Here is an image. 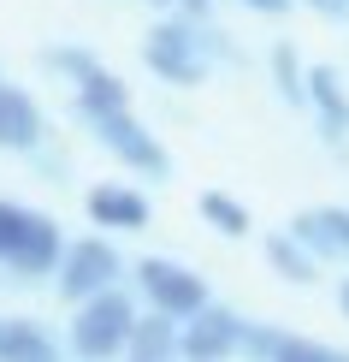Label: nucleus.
Segmentation results:
<instances>
[{
	"mask_svg": "<svg viewBox=\"0 0 349 362\" xmlns=\"http://www.w3.org/2000/svg\"><path fill=\"white\" fill-rule=\"evenodd\" d=\"M59 255H66V238H59L54 214L0 196V267L12 279H42L59 267Z\"/></svg>",
	"mask_w": 349,
	"mask_h": 362,
	"instance_id": "1",
	"label": "nucleus"
},
{
	"mask_svg": "<svg viewBox=\"0 0 349 362\" xmlns=\"http://www.w3.org/2000/svg\"><path fill=\"white\" fill-rule=\"evenodd\" d=\"M130 333H136V309H130V297L113 285V291L78 303L66 344H71L78 362H118V356H130Z\"/></svg>",
	"mask_w": 349,
	"mask_h": 362,
	"instance_id": "2",
	"label": "nucleus"
},
{
	"mask_svg": "<svg viewBox=\"0 0 349 362\" xmlns=\"http://www.w3.org/2000/svg\"><path fill=\"white\" fill-rule=\"evenodd\" d=\"M142 66L154 71L160 83H172V89H195V83L207 78V30L178 24V18H160L142 36Z\"/></svg>",
	"mask_w": 349,
	"mask_h": 362,
	"instance_id": "3",
	"label": "nucleus"
},
{
	"mask_svg": "<svg viewBox=\"0 0 349 362\" xmlns=\"http://www.w3.org/2000/svg\"><path fill=\"white\" fill-rule=\"evenodd\" d=\"M89 131H95V143L107 148L113 160H125L130 173H142V178H154V185H166L172 178V155L160 148V137L142 125L130 107H113V113H95L89 119Z\"/></svg>",
	"mask_w": 349,
	"mask_h": 362,
	"instance_id": "4",
	"label": "nucleus"
},
{
	"mask_svg": "<svg viewBox=\"0 0 349 362\" xmlns=\"http://www.w3.org/2000/svg\"><path fill=\"white\" fill-rule=\"evenodd\" d=\"M118 267L125 262H118V250L107 238H78V244H66V255H59L54 285H59L66 303H89V297H101V291L118 285Z\"/></svg>",
	"mask_w": 349,
	"mask_h": 362,
	"instance_id": "5",
	"label": "nucleus"
},
{
	"mask_svg": "<svg viewBox=\"0 0 349 362\" xmlns=\"http://www.w3.org/2000/svg\"><path fill=\"white\" fill-rule=\"evenodd\" d=\"M136 285H142V297L166 315H178V321H190L195 309H207V285L202 274H190L184 262H166V255H148V262H136Z\"/></svg>",
	"mask_w": 349,
	"mask_h": 362,
	"instance_id": "6",
	"label": "nucleus"
},
{
	"mask_svg": "<svg viewBox=\"0 0 349 362\" xmlns=\"http://www.w3.org/2000/svg\"><path fill=\"white\" fill-rule=\"evenodd\" d=\"M243 315L207 303L184 321V362H225V356H243Z\"/></svg>",
	"mask_w": 349,
	"mask_h": 362,
	"instance_id": "7",
	"label": "nucleus"
},
{
	"mask_svg": "<svg viewBox=\"0 0 349 362\" xmlns=\"http://www.w3.org/2000/svg\"><path fill=\"white\" fill-rule=\"evenodd\" d=\"M42 107L36 95L18 83H0V148H12V155H42Z\"/></svg>",
	"mask_w": 349,
	"mask_h": 362,
	"instance_id": "8",
	"label": "nucleus"
},
{
	"mask_svg": "<svg viewBox=\"0 0 349 362\" xmlns=\"http://www.w3.org/2000/svg\"><path fill=\"white\" fill-rule=\"evenodd\" d=\"M83 208L95 226H113V232H142L148 226V196L130 185H95L83 196Z\"/></svg>",
	"mask_w": 349,
	"mask_h": 362,
	"instance_id": "9",
	"label": "nucleus"
},
{
	"mask_svg": "<svg viewBox=\"0 0 349 362\" xmlns=\"http://www.w3.org/2000/svg\"><path fill=\"white\" fill-rule=\"evenodd\" d=\"M290 232L320 255V262H343L349 255V208H302L290 220Z\"/></svg>",
	"mask_w": 349,
	"mask_h": 362,
	"instance_id": "10",
	"label": "nucleus"
},
{
	"mask_svg": "<svg viewBox=\"0 0 349 362\" xmlns=\"http://www.w3.org/2000/svg\"><path fill=\"white\" fill-rule=\"evenodd\" d=\"M308 107L320 113L326 143H349V95H343L338 66H308Z\"/></svg>",
	"mask_w": 349,
	"mask_h": 362,
	"instance_id": "11",
	"label": "nucleus"
},
{
	"mask_svg": "<svg viewBox=\"0 0 349 362\" xmlns=\"http://www.w3.org/2000/svg\"><path fill=\"white\" fill-rule=\"evenodd\" d=\"M0 362H66V351H59V339L42 321L0 315Z\"/></svg>",
	"mask_w": 349,
	"mask_h": 362,
	"instance_id": "12",
	"label": "nucleus"
},
{
	"mask_svg": "<svg viewBox=\"0 0 349 362\" xmlns=\"http://www.w3.org/2000/svg\"><path fill=\"white\" fill-rule=\"evenodd\" d=\"M130 362H184V321H178V315H166V309H154L148 321L136 315Z\"/></svg>",
	"mask_w": 349,
	"mask_h": 362,
	"instance_id": "13",
	"label": "nucleus"
},
{
	"mask_svg": "<svg viewBox=\"0 0 349 362\" xmlns=\"http://www.w3.org/2000/svg\"><path fill=\"white\" fill-rule=\"evenodd\" d=\"M267 262H272V274H278V279H290V285H314V274H320V255L302 244L290 226L267 238Z\"/></svg>",
	"mask_w": 349,
	"mask_h": 362,
	"instance_id": "14",
	"label": "nucleus"
},
{
	"mask_svg": "<svg viewBox=\"0 0 349 362\" xmlns=\"http://www.w3.org/2000/svg\"><path fill=\"white\" fill-rule=\"evenodd\" d=\"M113 107H130V89L118 83L107 66H95V71L78 83V113H83V119H95V113H113Z\"/></svg>",
	"mask_w": 349,
	"mask_h": 362,
	"instance_id": "15",
	"label": "nucleus"
},
{
	"mask_svg": "<svg viewBox=\"0 0 349 362\" xmlns=\"http://www.w3.org/2000/svg\"><path fill=\"white\" fill-rule=\"evenodd\" d=\"M195 214H202L207 226H214L219 238H249V208H243L237 196H225V190H202Z\"/></svg>",
	"mask_w": 349,
	"mask_h": 362,
	"instance_id": "16",
	"label": "nucleus"
},
{
	"mask_svg": "<svg viewBox=\"0 0 349 362\" xmlns=\"http://www.w3.org/2000/svg\"><path fill=\"white\" fill-rule=\"evenodd\" d=\"M272 83H278V101H284V107H308V66L296 59L290 42L272 48Z\"/></svg>",
	"mask_w": 349,
	"mask_h": 362,
	"instance_id": "17",
	"label": "nucleus"
},
{
	"mask_svg": "<svg viewBox=\"0 0 349 362\" xmlns=\"http://www.w3.org/2000/svg\"><path fill=\"white\" fill-rule=\"evenodd\" d=\"M42 66H48V71H59V78H71V89H78L89 71L101 66V59L89 54V48H48V54H42Z\"/></svg>",
	"mask_w": 349,
	"mask_h": 362,
	"instance_id": "18",
	"label": "nucleus"
},
{
	"mask_svg": "<svg viewBox=\"0 0 349 362\" xmlns=\"http://www.w3.org/2000/svg\"><path fill=\"white\" fill-rule=\"evenodd\" d=\"M272 362H343V351H331V344H320V339H296V333H284L278 351H272Z\"/></svg>",
	"mask_w": 349,
	"mask_h": 362,
	"instance_id": "19",
	"label": "nucleus"
},
{
	"mask_svg": "<svg viewBox=\"0 0 349 362\" xmlns=\"http://www.w3.org/2000/svg\"><path fill=\"white\" fill-rule=\"evenodd\" d=\"M320 18H331V24H349V0H308Z\"/></svg>",
	"mask_w": 349,
	"mask_h": 362,
	"instance_id": "20",
	"label": "nucleus"
},
{
	"mask_svg": "<svg viewBox=\"0 0 349 362\" xmlns=\"http://www.w3.org/2000/svg\"><path fill=\"white\" fill-rule=\"evenodd\" d=\"M243 6H249V12H267V18H278V12H290L296 0H243Z\"/></svg>",
	"mask_w": 349,
	"mask_h": 362,
	"instance_id": "21",
	"label": "nucleus"
},
{
	"mask_svg": "<svg viewBox=\"0 0 349 362\" xmlns=\"http://www.w3.org/2000/svg\"><path fill=\"white\" fill-rule=\"evenodd\" d=\"M178 6H184L190 18H207V6H214V0H178Z\"/></svg>",
	"mask_w": 349,
	"mask_h": 362,
	"instance_id": "22",
	"label": "nucleus"
},
{
	"mask_svg": "<svg viewBox=\"0 0 349 362\" xmlns=\"http://www.w3.org/2000/svg\"><path fill=\"white\" fill-rule=\"evenodd\" d=\"M338 309H343V321H349V279L338 285Z\"/></svg>",
	"mask_w": 349,
	"mask_h": 362,
	"instance_id": "23",
	"label": "nucleus"
}]
</instances>
